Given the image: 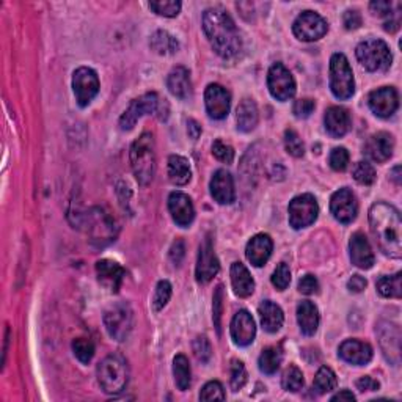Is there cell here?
Returning <instances> with one entry per match:
<instances>
[{
	"label": "cell",
	"instance_id": "1",
	"mask_svg": "<svg viewBox=\"0 0 402 402\" xmlns=\"http://www.w3.org/2000/svg\"><path fill=\"white\" fill-rule=\"evenodd\" d=\"M371 233L382 253L390 258L402 256V222L399 211L388 203H376L369 209Z\"/></svg>",
	"mask_w": 402,
	"mask_h": 402
},
{
	"label": "cell",
	"instance_id": "2",
	"mask_svg": "<svg viewBox=\"0 0 402 402\" xmlns=\"http://www.w3.org/2000/svg\"><path fill=\"white\" fill-rule=\"evenodd\" d=\"M203 30L206 33L212 49L217 54L231 60L242 51V38L234 21L222 9H209L203 14Z\"/></svg>",
	"mask_w": 402,
	"mask_h": 402
},
{
	"label": "cell",
	"instance_id": "3",
	"mask_svg": "<svg viewBox=\"0 0 402 402\" xmlns=\"http://www.w3.org/2000/svg\"><path fill=\"white\" fill-rule=\"evenodd\" d=\"M131 166L140 186H148L156 174V143L151 132H143L131 147Z\"/></svg>",
	"mask_w": 402,
	"mask_h": 402
},
{
	"label": "cell",
	"instance_id": "4",
	"mask_svg": "<svg viewBox=\"0 0 402 402\" xmlns=\"http://www.w3.org/2000/svg\"><path fill=\"white\" fill-rule=\"evenodd\" d=\"M97 382L105 394L123 393L129 382V366L125 356L112 354L97 365Z\"/></svg>",
	"mask_w": 402,
	"mask_h": 402
},
{
	"label": "cell",
	"instance_id": "5",
	"mask_svg": "<svg viewBox=\"0 0 402 402\" xmlns=\"http://www.w3.org/2000/svg\"><path fill=\"white\" fill-rule=\"evenodd\" d=\"M355 55L361 66H365L371 73L386 71L391 66L393 55L388 44L377 38L361 41L355 49Z\"/></svg>",
	"mask_w": 402,
	"mask_h": 402
},
{
	"label": "cell",
	"instance_id": "6",
	"mask_svg": "<svg viewBox=\"0 0 402 402\" xmlns=\"http://www.w3.org/2000/svg\"><path fill=\"white\" fill-rule=\"evenodd\" d=\"M330 90L341 101L349 100L355 93L354 73L344 54H333L330 58Z\"/></svg>",
	"mask_w": 402,
	"mask_h": 402
},
{
	"label": "cell",
	"instance_id": "7",
	"mask_svg": "<svg viewBox=\"0 0 402 402\" xmlns=\"http://www.w3.org/2000/svg\"><path fill=\"white\" fill-rule=\"evenodd\" d=\"M104 325L105 330L118 343L126 341L131 335L134 325V314L131 307L125 302L113 303L104 311Z\"/></svg>",
	"mask_w": 402,
	"mask_h": 402
},
{
	"label": "cell",
	"instance_id": "8",
	"mask_svg": "<svg viewBox=\"0 0 402 402\" xmlns=\"http://www.w3.org/2000/svg\"><path fill=\"white\" fill-rule=\"evenodd\" d=\"M73 90L80 107H87L100 93V78L92 68L80 66L73 74Z\"/></svg>",
	"mask_w": 402,
	"mask_h": 402
},
{
	"label": "cell",
	"instance_id": "9",
	"mask_svg": "<svg viewBox=\"0 0 402 402\" xmlns=\"http://www.w3.org/2000/svg\"><path fill=\"white\" fill-rule=\"evenodd\" d=\"M161 104L162 102L159 100L157 93H147L134 100L120 118V129L121 131H131L142 117L153 115V113L159 112Z\"/></svg>",
	"mask_w": 402,
	"mask_h": 402
},
{
	"label": "cell",
	"instance_id": "10",
	"mask_svg": "<svg viewBox=\"0 0 402 402\" xmlns=\"http://www.w3.org/2000/svg\"><path fill=\"white\" fill-rule=\"evenodd\" d=\"M287 212H290V223L292 228L302 230L316 222L317 214H319V204L313 195L303 194L295 196L290 203Z\"/></svg>",
	"mask_w": 402,
	"mask_h": 402
},
{
	"label": "cell",
	"instance_id": "11",
	"mask_svg": "<svg viewBox=\"0 0 402 402\" xmlns=\"http://www.w3.org/2000/svg\"><path fill=\"white\" fill-rule=\"evenodd\" d=\"M292 32L300 41H317L329 32V24L316 11H303L292 24Z\"/></svg>",
	"mask_w": 402,
	"mask_h": 402
},
{
	"label": "cell",
	"instance_id": "12",
	"mask_svg": "<svg viewBox=\"0 0 402 402\" xmlns=\"http://www.w3.org/2000/svg\"><path fill=\"white\" fill-rule=\"evenodd\" d=\"M83 222L88 226V234L92 238V242L96 245H105L109 242L115 240V233H113V220L105 214L100 208L90 209L87 214H83Z\"/></svg>",
	"mask_w": 402,
	"mask_h": 402
},
{
	"label": "cell",
	"instance_id": "13",
	"mask_svg": "<svg viewBox=\"0 0 402 402\" xmlns=\"http://www.w3.org/2000/svg\"><path fill=\"white\" fill-rule=\"evenodd\" d=\"M270 95L278 101H287L295 95V80L283 63H274L268 74Z\"/></svg>",
	"mask_w": 402,
	"mask_h": 402
},
{
	"label": "cell",
	"instance_id": "14",
	"mask_svg": "<svg viewBox=\"0 0 402 402\" xmlns=\"http://www.w3.org/2000/svg\"><path fill=\"white\" fill-rule=\"evenodd\" d=\"M330 211L341 223H352L359 214V203L351 189H339L330 199Z\"/></svg>",
	"mask_w": 402,
	"mask_h": 402
},
{
	"label": "cell",
	"instance_id": "15",
	"mask_svg": "<svg viewBox=\"0 0 402 402\" xmlns=\"http://www.w3.org/2000/svg\"><path fill=\"white\" fill-rule=\"evenodd\" d=\"M204 104L208 115L214 120H223L228 117L231 107V95L226 88L218 83H211L204 92Z\"/></svg>",
	"mask_w": 402,
	"mask_h": 402
},
{
	"label": "cell",
	"instance_id": "16",
	"mask_svg": "<svg viewBox=\"0 0 402 402\" xmlns=\"http://www.w3.org/2000/svg\"><path fill=\"white\" fill-rule=\"evenodd\" d=\"M368 104L379 118H390L399 107V96L393 87H382L369 95Z\"/></svg>",
	"mask_w": 402,
	"mask_h": 402
},
{
	"label": "cell",
	"instance_id": "17",
	"mask_svg": "<svg viewBox=\"0 0 402 402\" xmlns=\"http://www.w3.org/2000/svg\"><path fill=\"white\" fill-rule=\"evenodd\" d=\"M379 333V343H381L382 352L385 359L388 360L391 365L398 366L401 361V330L398 325L384 322L377 330Z\"/></svg>",
	"mask_w": 402,
	"mask_h": 402
},
{
	"label": "cell",
	"instance_id": "18",
	"mask_svg": "<svg viewBox=\"0 0 402 402\" xmlns=\"http://www.w3.org/2000/svg\"><path fill=\"white\" fill-rule=\"evenodd\" d=\"M230 330H231V338L236 346L245 347V346L252 344L255 341L256 325H255L252 314H250L245 310H240L236 314H234Z\"/></svg>",
	"mask_w": 402,
	"mask_h": 402
},
{
	"label": "cell",
	"instance_id": "19",
	"mask_svg": "<svg viewBox=\"0 0 402 402\" xmlns=\"http://www.w3.org/2000/svg\"><path fill=\"white\" fill-rule=\"evenodd\" d=\"M220 270V263L214 253V247L211 244V239H206L200 247L199 261H196V282L199 283H209Z\"/></svg>",
	"mask_w": 402,
	"mask_h": 402
},
{
	"label": "cell",
	"instance_id": "20",
	"mask_svg": "<svg viewBox=\"0 0 402 402\" xmlns=\"http://www.w3.org/2000/svg\"><path fill=\"white\" fill-rule=\"evenodd\" d=\"M339 359L355 366H363L373 360V347L359 339H346L338 349Z\"/></svg>",
	"mask_w": 402,
	"mask_h": 402
},
{
	"label": "cell",
	"instance_id": "21",
	"mask_svg": "<svg viewBox=\"0 0 402 402\" xmlns=\"http://www.w3.org/2000/svg\"><path fill=\"white\" fill-rule=\"evenodd\" d=\"M169 211L174 223L183 226L191 225L195 218V208L189 195L183 192H171L169 196Z\"/></svg>",
	"mask_w": 402,
	"mask_h": 402
},
{
	"label": "cell",
	"instance_id": "22",
	"mask_svg": "<svg viewBox=\"0 0 402 402\" xmlns=\"http://www.w3.org/2000/svg\"><path fill=\"white\" fill-rule=\"evenodd\" d=\"M394 139L388 132H377L371 135L365 143V154L374 162H386L393 156Z\"/></svg>",
	"mask_w": 402,
	"mask_h": 402
},
{
	"label": "cell",
	"instance_id": "23",
	"mask_svg": "<svg viewBox=\"0 0 402 402\" xmlns=\"http://www.w3.org/2000/svg\"><path fill=\"white\" fill-rule=\"evenodd\" d=\"M349 250H351V261L354 265L360 269H371L374 265V252L369 245V240L363 233L352 234L351 242H349Z\"/></svg>",
	"mask_w": 402,
	"mask_h": 402
},
{
	"label": "cell",
	"instance_id": "24",
	"mask_svg": "<svg viewBox=\"0 0 402 402\" xmlns=\"http://www.w3.org/2000/svg\"><path fill=\"white\" fill-rule=\"evenodd\" d=\"M96 275L100 283L112 292H118L123 285L126 272L121 265L112 260H101L96 263Z\"/></svg>",
	"mask_w": 402,
	"mask_h": 402
},
{
	"label": "cell",
	"instance_id": "25",
	"mask_svg": "<svg viewBox=\"0 0 402 402\" xmlns=\"http://www.w3.org/2000/svg\"><path fill=\"white\" fill-rule=\"evenodd\" d=\"M211 195L218 204H231L236 199L234 191V181L231 174L226 170H217L211 179Z\"/></svg>",
	"mask_w": 402,
	"mask_h": 402
},
{
	"label": "cell",
	"instance_id": "26",
	"mask_svg": "<svg viewBox=\"0 0 402 402\" xmlns=\"http://www.w3.org/2000/svg\"><path fill=\"white\" fill-rule=\"evenodd\" d=\"M272 250H274V242H272L269 234H256L248 240L245 256L255 268H261L269 261Z\"/></svg>",
	"mask_w": 402,
	"mask_h": 402
},
{
	"label": "cell",
	"instance_id": "27",
	"mask_svg": "<svg viewBox=\"0 0 402 402\" xmlns=\"http://www.w3.org/2000/svg\"><path fill=\"white\" fill-rule=\"evenodd\" d=\"M324 125L332 137H343L351 129V115L344 107L333 105L324 115Z\"/></svg>",
	"mask_w": 402,
	"mask_h": 402
},
{
	"label": "cell",
	"instance_id": "28",
	"mask_svg": "<svg viewBox=\"0 0 402 402\" xmlns=\"http://www.w3.org/2000/svg\"><path fill=\"white\" fill-rule=\"evenodd\" d=\"M166 87H169L170 93L173 96L179 97V100H189L192 95V82H191V73L184 66H176L170 71L169 78H166Z\"/></svg>",
	"mask_w": 402,
	"mask_h": 402
},
{
	"label": "cell",
	"instance_id": "29",
	"mask_svg": "<svg viewBox=\"0 0 402 402\" xmlns=\"http://www.w3.org/2000/svg\"><path fill=\"white\" fill-rule=\"evenodd\" d=\"M297 322L305 337H313L319 327V310L313 302L303 300L297 307Z\"/></svg>",
	"mask_w": 402,
	"mask_h": 402
},
{
	"label": "cell",
	"instance_id": "30",
	"mask_svg": "<svg viewBox=\"0 0 402 402\" xmlns=\"http://www.w3.org/2000/svg\"><path fill=\"white\" fill-rule=\"evenodd\" d=\"M258 313H260L261 317L263 329L268 333H277L283 327L285 322L283 310L272 300H264L260 308H258Z\"/></svg>",
	"mask_w": 402,
	"mask_h": 402
},
{
	"label": "cell",
	"instance_id": "31",
	"mask_svg": "<svg viewBox=\"0 0 402 402\" xmlns=\"http://www.w3.org/2000/svg\"><path fill=\"white\" fill-rule=\"evenodd\" d=\"M231 285L234 294L239 297H248L255 291V280L242 263H233L231 265Z\"/></svg>",
	"mask_w": 402,
	"mask_h": 402
},
{
	"label": "cell",
	"instance_id": "32",
	"mask_svg": "<svg viewBox=\"0 0 402 402\" xmlns=\"http://www.w3.org/2000/svg\"><path fill=\"white\" fill-rule=\"evenodd\" d=\"M258 120H260V113H258V107L253 100L245 97L242 100L238 105L236 112V121H238V129L240 132H252L253 129L258 126Z\"/></svg>",
	"mask_w": 402,
	"mask_h": 402
},
{
	"label": "cell",
	"instance_id": "33",
	"mask_svg": "<svg viewBox=\"0 0 402 402\" xmlns=\"http://www.w3.org/2000/svg\"><path fill=\"white\" fill-rule=\"evenodd\" d=\"M192 178L191 165L183 156L173 154L169 159V179L174 186H186Z\"/></svg>",
	"mask_w": 402,
	"mask_h": 402
},
{
	"label": "cell",
	"instance_id": "34",
	"mask_svg": "<svg viewBox=\"0 0 402 402\" xmlns=\"http://www.w3.org/2000/svg\"><path fill=\"white\" fill-rule=\"evenodd\" d=\"M149 46L159 55H173L179 51L178 40L171 33L166 32V30H157V32L151 36Z\"/></svg>",
	"mask_w": 402,
	"mask_h": 402
},
{
	"label": "cell",
	"instance_id": "35",
	"mask_svg": "<svg viewBox=\"0 0 402 402\" xmlns=\"http://www.w3.org/2000/svg\"><path fill=\"white\" fill-rule=\"evenodd\" d=\"M173 376H174V382H176V386L181 391L189 390V386H191V381H192V373H191V365H189V360L186 355L179 354L174 356Z\"/></svg>",
	"mask_w": 402,
	"mask_h": 402
},
{
	"label": "cell",
	"instance_id": "36",
	"mask_svg": "<svg viewBox=\"0 0 402 402\" xmlns=\"http://www.w3.org/2000/svg\"><path fill=\"white\" fill-rule=\"evenodd\" d=\"M283 361V352L280 347H268L264 349L260 355V360H258V365H260L261 373L264 374H275L280 365H282Z\"/></svg>",
	"mask_w": 402,
	"mask_h": 402
},
{
	"label": "cell",
	"instance_id": "37",
	"mask_svg": "<svg viewBox=\"0 0 402 402\" xmlns=\"http://www.w3.org/2000/svg\"><path fill=\"white\" fill-rule=\"evenodd\" d=\"M401 277H402L401 272H398V274H394V275L381 277L377 282V292L381 294L382 297L399 299L402 295Z\"/></svg>",
	"mask_w": 402,
	"mask_h": 402
},
{
	"label": "cell",
	"instance_id": "38",
	"mask_svg": "<svg viewBox=\"0 0 402 402\" xmlns=\"http://www.w3.org/2000/svg\"><path fill=\"white\" fill-rule=\"evenodd\" d=\"M337 374L333 373V371L329 366H322L317 371V374L314 377V382H313V390L317 394H325V393H330L337 388Z\"/></svg>",
	"mask_w": 402,
	"mask_h": 402
},
{
	"label": "cell",
	"instance_id": "39",
	"mask_svg": "<svg viewBox=\"0 0 402 402\" xmlns=\"http://www.w3.org/2000/svg\"><path fill=\"white\" fill-rule=\"evenodd\" d=\"M282 385L286 391H291V393L300 391L303 388V385H305V379H303L302 371L297 366L291 365L283 373Z\"/></svg>",
	"mask_w": 402,
	"mask_h": 402
},
{
	"label": "cell",
	"instance_id": "40",
	"mask_svg": "<svg viewBox=\"0 0 402 402\" xmlns=\"http://www.w3.org/2000/svg\"><path fill=\"white\" fill-rule=\"evenodd\" d=\"M352 173H354V179L361 186H371L376 181L374 166L366 161L356 162Z\"/></svg>",
	"mask_w": 402,
	"mask_h": 402
},
{
	"label": "cell",
	"instance_id": "41",
	"mask_svg": "<svg viewBox=\"0 0 402 402\" xmlns=\"http://www.w3.org/2000/svg\"><path fill=\"white\" fill-rule=\"evenodd\" d=\"M73 352L79 361L90 363L95 355V344L87 338H78L73 341Z\"/></svg>",
	"mask_w": 402,
	"mask_h": 402
},
{
	"label": "cell",
	"instance_id": "42",
	"mask_svg": "<svg viewBox=\"0 0 402 402\" xmlns=\"http://www.w3.org/2000/svg\"><path fill=\"white\" fill-rule=\"evenodd\" d=\"M149 9L159 16L174 18L181 11V2H178V0H157V2L149 4Z\"/></svg>",
	"mask_w": 402,
	"mask_h": 402
},
{
	"label": "cell",
	"instance_id": "43",
	"mask_svg": "<svg viewBox=\"0 0 402 402\" xmlns=\"http://www.w3.org/2000/svg\"><path fill=\"white\" fill-rule=\"evenodd\" d=\"M285 148L292 157H302L305 154V145L300 139V135L294 129H286L285 132Z\"/></svg>",
	"mask_w": 402,
	"mask_h": 402
},
{
	"label": "cell",
	"instance_id": "44",
	"mask_svg": "<svg viewBox=\"0 0 402 402\" xmlns=\"http://www.w3.org/2000/svg\"><path fill=\"white\" fill-rule=\"evenodd\" d=\"M230 382H231V388L233 391H239L242 386L247 384V369L244 366V363L239 360H233L231 361V369H230Z\"/></svg>",
	"mask_w": 402,
	"mask_h": 402
},
{
	"label": "cell",
	"instance_id": "45",
	"mask_svg": "<svg viewBox=\"0 0 402 402\" xmlns=\"http://www.w3.org/2000/svg\"><path fill=\"white\" fill-rule=\"evenodd\" d=\"M170 297H171V285L166 282V280H162V282H159L156 286L154 297H153V310L161 311L166 303H169Z\"/></svg>",
	"mask_w": 402,
	"mask_h": 402
},
{
	"label": "cell",
	"instance_id": "46",
	"mask_svg": "<svg viewBox=\"0 0 402 402\" xmlns=\"http://www.w3.org/2000/svg\"><path fill=\"white\" fill-rule=\"evenodd\" d=\"M291 283V270L287 268V264L280 263L277 269L272 274V285H274L278 291H285Z\"/></svg>",
	"mask_w": 402,
	"mask_h": 402
},
{
	"label": "cell",
	"instance_id": "47",
	"mask_svg": "<svg viewBox=\"0 0 402 402\" xmlns=\"http://www.w3.org/2000/svg\"><path fill=\"white\" fill-rule=\"evenodd\" d=\"M225 398H226V394L223 390V385L217 381L208 382L203 386V390L200 393L201 401H223Z\"/></svg>",
	"mask_w": 402,
	"mask_h": 402
},
{
	"label": "cell",
	"instance_id": "48",
	"mask_svg": "<svg viewBox=\"0 0 402 402\" xmlns=\"http://www.w3.org/2000/svg\"><path fill=\"white\" fill-rule=\"evenodd\" d=\"M212 154H214L217 161L223 164H231L234 161V149L222 140H216L212 143Z\"/></svg>",
	"mask_w": 402,
	"mask_h": 402
},
{
	"label": "cell",
	"instance_id": "49",
	"mask_svg": "<svg viewBox=\"0 0 402 402\" xmlns=\"http://www.w3.org/2000/svg\"><path fill=\"white\" fill-rule=\"evenodd\" d=\"M329 162H330L332 169L335 170V171H344L347 169V165H349V153H347V149L343 148V147L333 149L332 153H330Z\"/></svg>",
	"mask_w": 402,
	"mask_h": 402
},
{
	"label": "cell",
	"instance_id": "50",
	"mask_svg": "<svg viewBox=\"0 0 402 402\" xmlns=\"http://www.w3.org/2000/svg\"><path fill=\"white\" fill-rule=\"evenodd\" d=\"M194 354L201 363H208L212 356V349L206 337H196L194 341Z\"/></svg>",
	"mask_w": 402,
	"mask_h": 402
},
{
	"label": "cell",
	"instance_id": "51",
	"mask_svg": "<svg viewBox=\"0 0 402 402\" xmlns=\"http://www.w3.org/2000/svg\"><path fill=\"white\" fill-rule=\"evenodd\" d=\"M316 107V104L313 100L310 97H302V100H297L292 105V113L297 118H308L311 113H313Z\"/></svg>",
	"mask_w": 402,
	"mask_h": 402
},
{
	"label": "cell",
	"instance_id": "52",
	"mask_svg": "<svg viewBox=\"0 0 402 402\" xmlns=\"http://www.w3.org/2000/svg\"><path fill=\"white\" fill-rule=\"evenodd\" d=\"M222 310H223V286L220 285L217 286L216 294H214V314H212L218 335H220V332H222V327H220V321H222Z\"/></svg>",
	"mask_w": 402,
	"mask_h": 402
},
{
	"label": "cell",
	"instance_id": "53",
	"mask_svg": "<svg viewBox=\"0 0 402 402\" xmlns=\"http://www.w3.org/2000/svg\"><path fill=\"white\" fill-rule=\"evenodd\" d=\"M299 291L305 295H313L319 291V282H317V278L311 274L302 277L299 282Z\"/></svg>",
	"mask_w": 402,
	"mask_h": 402
},
{
	"label": "cell",
	"instance_id": "54",
	"mask_svg": "<svg viewBox=\"0 0 402 402\" xmlns=\"http://www.w3.org/2000/svg\"><path fill=\"white\" fill-rule=\"evenodd\" d=\"M343 24L347 30H356L361 26V14L356 10H347L343 16Z\"/></svg>",
	"mask_w": 402,
	"mask_h": 402
},
{
	"label": "cell",
	"instance_id": "55",
	"mask_svg": "<svg viewBox=\"0 0 402 402\" xmlns=\"http://www.w3.org/2000/svg\"><path fill=\"white\" fill-rule=\"evenodd\" d=\"M369 9L373 10L374 14L377 16H386L388 18L390 14L393 13V4L391 2H385V0H377V2H373L369 5Z\"/></svg>",
	"mask_w": 402,
	"mask_h": 402
},
{
	"label": "cell",
	"instance_id": "56",
	"mask_svg": "<svg viewBox=\"0 0 402 402\" xmlns=\"http://www.w3.org/2000/svg\"><path fill=\"white\" fill-rule=\"evenodd\" d=\"M356 388H359L360 391H377L379 388H381V385H379V382L374 381L373 377L365 376L356 381Z\"/></svg>",
	"mask_w": 402,
	"mask_h": 402
},
{
	"label": "cell",
	"instance_id": "57",
	"mask_svg": "<svg viewBox=\"0 0 402 402\" xmlns=\"http://www.w3.org/2000/svg\"><path fill=\"white\" fill-rule=\"evenodd\" d=\"M366 285H368V282L361 275H352V278L347 282V290L351 292L359 294V292L365 290Z\"/></svg>",
	"mask_w": 402,
	"mask_h": 402
},
{
	"label": "cell",
	"instance_id": "58",
	"mask_svg": "<svg viewBox=\"0 0 402 402\" xmlns=\"http://www.w3.org/2000/svg\"><path fill=\"white\" fill-rule=\"evenodd\" d=\"M170 258L174 263V265H178L181 261H183V258H184V242L183 240L174 242L170 250Z\"/></svg>",
	"mask_w": 402,
	"mask_h": 402
},
{
	"label": "cell",
	"instance_id": "59",
	"mask_svg": "<svg viewBox=\"0 0 402 402\" xmlns=\"http://www.w3.org/2000/svg\"><path fill=\"white\" fill-rule=\"evenodd\" d=\"M187 134L192 140H199V137L201 135V126L196 123L195 120H189L187 121Z\"/></svg>",
	"mask_w": 402,
	"mask_h": 402
},
{
	"label": "cell",
	"instance_id": "60",
	"mask_svg": "<svg viewBox=\"0 0 402 402\" xmlns=\"http://www.w3.org/2000/svg\"><path fill=\"white\" fill-rule=\"evenodd\" d=\"M332 401H355V396L349 390H343L337 393L335 396H332Z\"/></svg>",
	"mask_w": 402,
	"mask_h": 402
},
{
	"label": "cell",
	"instance_id": "61",
	"mask_svg": "<svg viewBox=\"0 0 402 402\" xmlns=\"http://www.w3.org/2000/svg\"><path fill=\"white\" fill-rule=\"evenodd\" d=\"M399 171H401V166H396V169H394L393 171H391V178L396 181V184H399L401 183V178H399Z\"/></svg>",
	"mask_w": 402,
	"mask_h": 402
}]
</instances>
